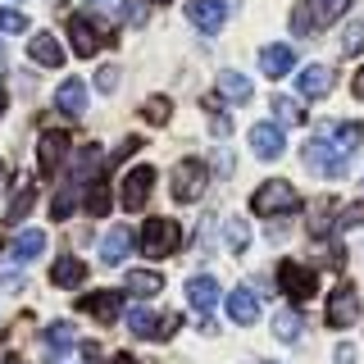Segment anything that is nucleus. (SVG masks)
<instances>
[{
    "instance_id": "obj_20",
    "label": "nucleus",
    "mask_w": 364,
    "mask_h": 364,
    "mask_svg": "<svg viewBox=\"0 0 364 364\" xmlns=\"http://www.w3.org/2000/svg\"><path fill=\"white\" fill-rule=\"evenodd\" d=\"M82 314L100 318V323H109L114 314H123V296H119V291H96V296H82Z\"/></svg>"
},
{
    "instance_id": "obj_38",
    "label": "nucleus",
    "mask_w": 364,
    "mask_h": 364,
    "mask_svg": "<svg viewBox=\"0 0 364 364\" xmlns=\"http://www.w3.org/2000/svg\"><path fill=\"white\" fill-rule=\"evenodd\" d=\"M0 32H9V37H18V32H28V18L18 14V9H0Z\"/></svg>"
},
{
    "instance_id": "obj_44",
    "label": "nucleus",
    "mask_w": 364,
    "mask_h": 364,
    "mask_svg": "<svg viewBox=\"0 0 364 364\" xmlns=\"http://www.w3.org/2000/svg\"><path fill=\"white\" fill-rule=\"evenodd\" d=\"M178 333V314H164V318H159V333L155 337H173Z\"/></svg>"
},
{
    "instance_id": "obj_11",
    "label": "nucleus",
    "mask_w": 364,
    "mask_h": 364,
    "mask_svg": "<svg viewBox=\"0 0 364 364\" xmlns=\"http://www.w3.org/2000/svg\"><path fill=\"white\" fill-rule=\"evenodd\" d=\"M250 151H255L259 159H278L282 151H287L282 128H278V123H255V128H250Z\"/></svg>"
},
{
    "instance_id": "obj_33",
    "label": "nucleus",
    "mask_w": 364,
    "mask_h": 364,
    "mask_svg": "<svg viewBox=\"0 0 364 364\" xmlns=\"http://www.w3.org/2000/svg\"><path fill=\"white\" fill-rule=\"evenodd\" d=\"M128 328L136 337H155L159 323H155V310H146V305H136V310H128Z\"/></svg>"
},
{
    "instance_id": "obj_39",
    "label": "nucleus",
    "mask_w": 364,
    "mask_h": 364,
    "mask_svg": "<svg viewBox=\"0 0 364 364\" xmlns=\"http://www.w3.org/2000/svg\"><path fill=\"white\" fill-rule=\"evenodd\" d=\"M314 28H318V23H314V14H310V5H296V9H291V32H301V37H310Z\"/></svg>"
},
{
    "instance_id": "obj_24",
    "label": "nucleus",
    "mask_w": 364,
    "mask_h": 364,
    "mask_svg": "<svg viewBox=\"0 0 364 364\" xmlns=\"http://www.w3.org/2000/svg\"><path fill=\"white\" fill-rule=\"evenodd\" d=\"M82 278H87V264L77 255H60V259H55V269H50V282H55V287H77Z\"/></svg>"
},
{
    "instance_id": "obj_3",
    "label": "nucleus",
    "mask_w": 364,
    "mask_h": 364,
    "mask_svg": "<svg viewBox=\"0 0 364 364\" xmlns=\"http://www.w3.org/2000/svg\"><path fill=\"white\" fill-rule=\"evenodd\" d=\"M178 242H182V228L173 219H151L141 228V242H136V246H141L151 259H168L178 250Z\"/></svg>"
},
{
    "instance_id": "obj_52",
    "label": "nucleus",
    "mask_w": 364,
    "mask_h": 364,
    "mask_svg": "<svg viewBox=\"0 0 364 364\" xmlns=\"http://www.w3.org/2000/svg\"><path fill=\"white\" fill-rule=\"evenodd\" d=\"M0 168H5V164H0Z\"/></svg>"
},
{
    "instance_id": "obj_16",
    "label": "nucleus",
    "mask_w": 364,
    "mask_h": 364,
    "mask_svg": "<svg viewBox=\"0 0 364 364\" xmlns=\"http://www.w3.org/2000/svg\"><path fill=\"white\" fill-rule=\"evenodd\" d=\"M68 346H77V328L68 323V318H60V323L46 328V360L60 364V360L68 355Z\"/></svg>"
},
{
    "instance_id": "obj_9",
    "label": "nucleus",
    "mask_w": 364,
    "mask_h": 364,
    "mask_svg": "<svg viewBox=\"0 0 364 364\" xmlns=\"http://www.w3.org/2000/svg\"><path fill=\"white\" fill-rule=\"evenodd\" d=\"M337 82V73L328 64H310V68H301V77H296V96L301 100H323L328 91H333Z\"/></svg>"
},
{
    "instance_id": "obj_30",
    "label": "nucleus",
    "mask_w": 364,
    "mask_h": 364,
    "mask_svg": "<svg viewBox=\"0 0 364 364\" xmlns=\"http://www.w3.org/2000/svg\"><path fill=\"white\" fill-rule=\"evenodd\" d=\"M305 5H310L314 23H337V18L350 9V0H305Z\"/></svg>"
},
{
    "instance_id": "obj_37",
    "label": "nucleus",
    "mask_w": 364,
    "mask_h": 364,
    "mask_svg": "<svg viewBox=\"0 0 364 364\" xmlns=\"http://www.w3.org/2000/svg\"><path fill=\"white\" fill-rule=\"evenodd\" d=\"M168 114H173V105H168L164 96H155V100L141 105V119H151V123H168Z\"/></svg>"
},
{
    "instance_id": "obj_41",
    "label": "nucleus",
    "mask_w": 364,
    "mask_h": 364,
    "mask_svg": "<svg viewBox=\"0 0 364 364\" xmlns=\"http://www.w3.org/2000/svg\"><path fill=\"white\" fill-rule=\"evenodd\" d=\"M96 87H100V91H114V87H119V68H114V64H105V68L96 73Z\"/></svg>"
},
{
    "instance_id": "obj_47",
    "label": "nucleus",
    "mask_w": 364,
    "mask_h": 364,
    "mask_svg": "<svg viewBox=\"0 0 364 364\" xmlns=\"http://www.w3.org/2000/svg\"><path fill=\"white\" fill-rule=\"evenodd\" d=\"M350 91H355V96L364 100V68H360V73H355V82H350Z\"/></svg>"
},
{
    "instance_id": "obj_51",
    "label": "nucleus",
    "mask_w": 364,
    "mask_h": 364,
    "mask_svg": "<svg viewBox=\"0 0 364 364\" xmlns=\"http://www.w3.org/2000/svg\"><path fill=\"white\" fill-rule=\"evenodd\" d=\"M5 364H18V360H14V355H9V360H5Z\"/></svg>"
},
{
    "instance_id": "obj_32",
    "label": "nucleus",
    "mask_w": 364,
    "mask_h": 364,
    "mask_svg": "<svg viewBox=\"0 0 364 364\" xmlns=\"http://www.w3.org/2000/svg\"><path fill=\"white\" fill-rule=\"evenodd\" d=\"M223 242H228V250H237V255H242V250L250 246V228H246V219H228V223H223Z\"/></svg>"
},
{
    "instance_id": "obj_13",
    "label": "nucleus",
    "mask_w": 364,
    "mask_h": 364,
    "mask_svg": "<svg viewBox=\"0 0 364 364\" xmlns=\"http://www.w3.org/2000/svg\"><path fill=\"white\" fill-rule=\"evenodd\" d=\"M64 155H68V132L50 128V132L41 136V146H37V164H41V173H55V168L64 164Z\"/></svg>"
},
{
    "instance_id": "obj_21",
    "label": "nucleus",
    "mask_w": 364,
    "mask_h": 364,
    "mask_svg": "<svg viewBox=\"0 0 364 364\" xmlns=\"http://www.w3.org/2000/svg\"><path fill=\"white\" fill-rule=\"evenodd\" d=\"M323 136L337 146V151L350 155V151H360V146H364V123H328Z\"/></svg>"
},
{
    "instance_id": "obj_45",
    "label": "nucleus",
    "mask_w": 364,
    "mask_h": 364,
    "mask_svg": "<svg viewBox=\"0 0 364 364\" xmlns=\"http://www.w3.org/2000/svg\"><path fill=\"white\" fill-rule=\"evenodd\" d=\"M136 146H141V136H128V141H123V146H119V151H114V164H119V159H123V155H132V151H136Z\"/></svg>"
},
{
    "instance_id": "obj_14",
    "label": "nucleus",
    "mask_w": 364,
    "mask_h": 364,
    "mask_svg": "<svg viewBox=\"0 0 364 364\" xmlns=\"http://www.w3.org/2000/svg\"><path fill=\"white\" fill-rule=\"evenodd\" d=\"M132 250H136V237L128 228H109V232L100 237V259H105V264H123Z\"/></svg>"
},
{
    "instance_id": "obj_49",
    "label": "nucleus",
    "mask_w": 364,
    "mask_h": 364,
    "mask_svg": "<svg viewBox=\"0 0 364 364\" xmlns=\"http://www.w3.org/2000/svg\"><path fill=\"white\" fill-rule=\"evenodd\" d=\"M109 364H132V355H119V360H109Z\"/></svg>"
},
{
    "instance_id": "obj_18",
    "label": "nucleus",
    "mask_w": 364,
    "mask_h": 364,
    "mask_svg": "<svg viewBox=\"0 0 364 364\" xmlns=\"http://www.w3.org/2000/svg\"><path fill=\"white\" fill-rule=\"evenodd\" d=\"M28 55H32V64L37 68H60L64 64V46L50 37V32H37V37L28 41Z\"/></svg>"
},
{
    "instance_id": "obj_8",
    "label": "nucleus",
    "mask_w": 364,
    "mask_h": 364,
    "mask_svg": "<svg viewBox=\"0 0 364 364\" xmlns=\"http://www.w3.org/2000/svg\"><path fill=\"white\" fill-rule=\"evenodd\" d=\"M360 318V291L350 287V282H341V287L328 296V323L333 328H350Z\"/></svg>"
},
{
    "instance_id": "obj_22",
    "label": "nucleus",
    "mask_w": 364,
    "mask_h": 364,
    "mask_svg": "<svg viewBox=\"0 0 364 364\" xmlns=\"http://www.w3.org/2000/svg\"><path fill=\"white\" fill-rule=\"evenodd\" d=\"M219 91H223V100H232V105H246V100L255 96L250 77L237 73V68H223V73H219Z\"/></svg>"
},
{
    "instance_id": "obj_15",
    "label": "nucleus",
    "mask_w": 364,
    "mask_h": 364,
    "mask_svg": "<svg viewBox=\"0 0 364 364\" xmlns=\"http://www.w3.org/2000/svg\"><path fill=\"white\" fill-rule=\"evenodd\" d=\"M305 228H310V237H318V242H323V237L337 228V200H333V196H318V200L310 205V214H305Z\"/></svg>"
},
{
    "instance_id": "obj_40",
    "label": "nucleus",
    "mask_w": 364,
    "mask_h": 364,
    "mask_svg": "<svg viewBox=\"0 0 364 364\" xmlns=\"http://www.w3.org/2000/svg\"><path fill=\"white\" fill-rule=\"evenodd\" d=\"M355 223H364V205H346V210L337 214V228L346 232V228H355Z\"/></svg>"
},
{
    "instance_id": "obj_46",
    "label": "nucleus",
    "mask_w": 364,
    "mask_h": 364,
    "mask_svg": "<svg viewBox=\"0 0 364 364\" xmlns=\"http://www.w3.org/2000/svg\"><path fill=\"white\" fill-rule=\"evenodd\" d=\"M337 364H355V346H350V341H341V346H337Z\"/></svg>"
},
{
    "instance_id": "obj_25",
    "label": "nucleus",
    "mask_w": 364,
    "mask_h": 364,
    "mask_svg": "<svg viewBox=\"0 0 364 364\" xmlns=\"http://www.w3.org/2000/svg\"><path fill=\"white\" fill-rule=\"evenodd\" d=\"M128 291L141 296V301H151V296L164 291V278H159L155 269H132V273H128Z\"/></svg>"
},
{
    "instance_id": "obj_26",
    "label": "nucleus",
    "mask_w": 364,
    "mask_h": 364,
    "mask_svg": "<svg viewBox=\"0 0 364 364\" xmlns=\"http://www.w3.org/2000/svg\"><path fill=\"white\" fill-rule=\"evenodd\" d=\"M32 205H37V187H32V182H18V196L5 205V223H23L32 214Z\"/></svg>"
},
{
    "instance_id": "obj_28",
    "label": "nucleus",
    "mask_w": 364,
    "mask_h": 364,
    "mask_svg": "<svg viewBox=\"0 0 364 364\" xmlns=\"http://www.w3.org/2000/svg\"><path fill=\"white\" fill-rule=\"evenodd\" d=\"M109 205H114L109 182H105V178L91 182V187H87V214H91V219H100V214H109Z\"/></svg>"
},
{
    "instance_id": "obj_31",
    "label": "nucleus",
    "mask_w": 364,
    "mask_h": 364,
    "mask_svg": "<svg viewBox=\"0 0 364 364\" xmlns=\"http://www.w3.org/2000/svg\"><path fill=\"white\" fill-rule=\"evenodd\" d=\"M273 119H278V123H287V128H296V123H305V109H301V100H291V96H273Z\"/></svg>"
},
{
    "instance_id": "obj_1",
    "label": "nucleus",
    "mask_w": 364,
    "mask_h": 364,
    "mask_svg": "<svg viewBox=\"0 0 364 364\" xmlns=\"http://www.w3.org/2000/svg\"><path fill=\"white\" fill-rule=\"evenodd\" d=\"M296 205H301V196H296V187H291V182H282V178H269L264 187H255V196H250V210H255L259 219L291 214Z\"/></svg>"
},
{
    "instance_id": "obj_48",
    "label": "nucleus",
    "mask_w": 364,
    "mask_h": 364,
    "mask_svg": "<svg viewBox=\"0 0 364 364\" xmlns=\"http://www.w3.org/2000/svg\"><path fill=\"white\" fill-rule=\"evenodd\" d=\"M5 109H9V96H5V91H0V119H5Z\"/></svg>"
},
{
    "instance_id": "obj_34",
    "label": "nucleus",
    "mask_w": 364,
    "mask_h": 364,
    "mask_svg": "<svg viewBox=\"0 0 364 364\" xmlns=\"http://www.w3.org/2000/svg\"><path fill=\"white\" fill-rule=\"evenodd\" d=\"M100 164V146H82V155H77V168H73V187H82V178L96 173Z\"/></svg>"
},
{
    "instance_id": "obj_12",
    "label": "nucleus",
    "mask_w": 364,
    "mask_h": 364,
    "mask_svg": "<svg viewBox=\"0 0 364 364\" xmlns=\"http://www.w3.org/2000/svg\"><path fill=\"white\" fill-rule=\"evenodd\" d=\"M55 105H60V114H68V119H82L87 114V82L82 77H64L60 91H55Z\"/></svg>"
},
{
    "instance_id": "obj_5",
    "label": "nucleus",
    "mask_w": 364,
    "mask_h": 364,
    "mask_svg": "<svg viewBox=\"0 0 364 364\" xmlns=\"http://www.w3.org/2000/svg\"><path fill=\"white\" fill-rule=\"evenodd\" d=\"M205 182H210V168H205V159H182L173 168V200L178 205H191L205 191Z\"/></svg>"
},
{
    "instance_id": "obj_50",
    "label": "nucleus",
    "mask_w": 364,
    "mask_h": 364,
    "mask_svg": "<svg viewBox=\"0 0 364 364\" xmlns=\"http://www.w3.org/2000/svg\"><path fill=\"white\" fill-rule=\"evenodd\" d=\"M151 5H168V0H151Z\"/></svg>"
},
{
    "instance_id": "obj_27",
    "label": "nucleus",
    "mask_w": 364,
    "mask_h": 364,
    "mask_svg": "<svg viewBox=\"0 0 364 364\" xmlns=\"http://www.w3.org/2000/svg\"><path fill=\"white\" fill-rule=\"evenodd\" d=\"M41 250H46V232H41V228H28V232H18V242H14V259H18V264L37 259Z\"/></svg>"
},
{
    "instance_id": "obj_17",
    "label": "nucleus",
    "mask_w": 364,
    "mask_h": 364,
    "mask_svg": "<svg viewBox=\"0 0 364 364\" xmlns=\"http://www.w3.org/2000/svg\"><path fill=\"white\" fill-rule=\"evenodd\" d=\"M219 282H214V278H205V273H200V278H187V301H191V310H196V314H210L214 310V305H219Z\"/></svg>"
},
{
    "instance_id": "obj_29",
    "label": "nucleus",
    "mask_w": 364,
    "mask_h": 364,
    "mask_svg": "<svg viewBox=\"0 0 364 364\" xmlns=\"http://www.w3.org/2000/svg\"><path fill=\"white\" fill-rule=\"evenodd\" d=\"M273 337H278V341H296V337H301V310H278V314H273Z\"/></svg>"
},
{
    "instance_id": "obj_42",
    "label": "nucleus",
    "mask_w": 364,
    "mask_h": 364,
    "mask_svg": "<svg viewBox=\"0 0 364 364\" xmlns=\"http://www.w3.org/2000/svg\"><path fill=\"white\" fill-rule=\"evenodd\" d=\"M210 132H214V136L223 141V136L232 132V119H223V114H214V119H210Z\"/></svg>"
},
{
    "instance_id": "obj_35",
    "label": "nucleus",
    "mask_w": 364,
    "mask_h": 364,
    "mask_svg": "<svg viewBox=\"0 0 364 364\" xmlns=\"http://www.w3.org/2000/svg\"><path fill=\"white\" fill-rule=\"evenodd\" d=\"M364 50V23H346L341 32V55H360Z\"/></svg>"
},
{
    "instance_id": "obj_10",
    "label": "nucleus",
    "mask_w": 364,
    "mask_h": 364,
    "mask_svg": "<svg viewBox=\"0 0 364 364\" xmlns=\"http://www.w3.org/2000/svg\"><path fill=\"white\" fill-rule=\"evenodd\" d=\"M96 14H73L68 18V46H73L82 60H91L96 55V46H100V32H96Z\"/></svg>"
},
{
    "instance_id": "obj_4",
    "label": "nucleus",
    "mask_w": 364,
    "mask_h": 364,
    "mask_svg": "<svg viewBox=\"0 0 364 364\" xmlns=\"http://www.w3.org/2000/svg\"><path fill=\"white\" fill-rule=\"evenodd\" d=\"M278 287L287 291L296 305H305L318 291V278H314L310 264H301V259H282V264H278Z\"/></svg>"
},
{
    "instance_id": "obj_6",
    "label": "nucleus",
    "mask_w": 364,
    "mask_h": 364,
    "mask_svg": "<svg viewBox=\"0 0 364 364\" xmlns=\"http://www.w3.org/2000/svg\"><path fill=\"white\" fill-rule=\"evenodd\" d=\"M151 187H155V168L151 164H136L128 178H123V187H119V205L128 214L136 210H146V196H151Z\"/></svg>"
},
{
    "instance_id": "obj_7",
    "label": "nucleus",
    "mask_w": 364,
    "mask_h": 364,
    "mask_svg": "<svg viewBox=\"0 0 364 364\" xmlns=\"http://www.w3.org/2000/svg\"><path fill=\"white\" fill-rule=\"evenodd\" d=\"M228 14H232L228 0H191V5H187V23L196 32H205V37H214V32L228 23Z\"/></svg>"
},
{
    "instance_id": "obj_19",
    "label": "nucleus",
    "mask_w": 364,
    "mask_h": 364,
    "mask_svg": "<svg viewBox=\"0 0 364 364\" xmlns=\"http://www.w3.org/2000/svg\"><path fill=\"white\" fill-rule=\"evenodd\" d=\"M259 68H264V77H287L296 68L291 46H264V50H259Z\"/></svg>"
},
{
    "instance_id": "obj_36",
    "label": "nucleus",
    "mask_w": 364,
    "mask_h": 364,
    "mask_svg": "<svg viewBox=\"0 0 364 364\" xmlns=\"http://www.w3.org/2000/svg\"><path fill=\"white\" fill-rule=\"evenodd\" d=\"M73 196H77V187H73V182H68V187L60 191V196L50 200V214H55V219H60V223L68 219V214H73Z\"/></svg>"
},
{
    "instance_id": "obj_23",
    "label": "nucleus",
    "mask_w": 364,
    "mask_h": 364,
    "mask_svg": "<svg viewBox=\"0 0 364 364\" xmlns=\"http://www.w3.org/2000/svg\"><path fill=\"white\" fill-rule=\"evenodd\" d=\"M228 314H232V323H255L259 318V305H255V291H246V287H237V291H228Z\"/></svg>"
},
{
    "instance_id": "obj_43",
    "label": "nucleus",
    "mask_w": 364,
    "mask_h": 364,
    "mask_svg": "<svg viewBox=\"0 0 364 364\" xmlns=\"http://www.w3.org/2000/svg\"><path fill=\"white\" fill-rule=\"evenodd\" d=\"M123 18H128V23H146V5H136V0L123 5Z\"/></svg>"
},
{
    "instance_id": "obj_2",
    "label": "nucleus",
    "mask_w": 364,
    "mask_h": 364,
    "mask_svg": "<svg viewBox=\"0 0 364 364\" xmlns=\"http://www.w3.org/2000/svg\"><path fill=\"white\" fill-rule=\"evenodd\" d=\"M301 159L314 168V173H323V178H346V151H337L328 136L305 141V146H301Z\"/></svg>"
}]
</instances>
